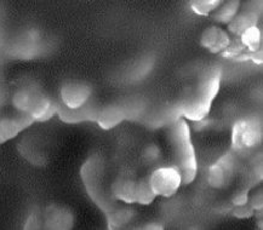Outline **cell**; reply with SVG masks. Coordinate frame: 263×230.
Listing matches in <instances>:
<instances>
[{
	"instance_id": "obj_26",
	"label": "cell",
	"mask_w": 263,
	"mask_h": 230,
	"mask_svg": "<svg viewBox=\"0 0 263 230\" xmlns=\"http://www.w3.org/2000/svg\"><path fill=\"white\" fill-rule=\"evenodd\" d=\"M0 115H2V111H0Z\"/></svg>"
},
{
	"instance_id": "obj_18",
	"label": "cell",
	"mask_w": 263,
	"mask_h": 230,
	"mask_svg": "<svg viewBox=\"0 0 263 230\" xmlns=\"http://www.w3.org/2000/svg\"><path fill=\"white\" fill-rule=\"evenodd\" d=\"M222 0H193L190 3L191 10L198 16H211V13L220 6Z\"/></svg>"
},
{
	"instance_id": "obj_22",
	"label": "cell",
	"mask_w": 263,
	"mask_h": 230,
	"mask_svg": "<svg viewBox=\"0 0 263 230\" xmlns=\"http://www.w3.org/2000/svg\"><path fill=\"white\" fill-rule=\"evenodd\" d=\"M234 217L237 218H250L251 216L255 215L254 209L250 207V205L246 204L244 206H238V207H233L232 209Z\"/></svg>"
},
{
	"instance_id": "obj_12",
	"label": "cell",
	"mask_w": 263,
	"mask_h": 230,
	"mask_svg": "<svg viewBox=\"0 0 263 230\" xmlns=\"http://www.w3.org/2000/svg\"><path fill=\"white\" fill-rule=\"evenodd\" d=\"M258 15L255 10L245 9L240 10L235 17L227 25V32L229 35H233L234 38H239L246 29L251 28V27L257 26Z\"/></svg>"
},
{
	"instance_id": "obj_3",
	"label": "cell",
	"mask_w": 263,
	"mask_h": 230,
	"mask_svg": "<svg viewBox=\"0 0 263 230\" xmlns=\"http://www.w3.org/2000/svg\"><path fill=\"white\" fill-rule=\"evenodd\" d=\"M11 103L17 113L27 115L34 123L51 119L59 107L52 97L35 85L20 86L12 94Z\"/></svg>"
},
{
	"instance_id": "obj_2",
	"label": "cell",
	"mask_w": 263,
	"mask_h": 230,
	"mask_svg": "<svg viewBox=\"0 0 263 230\" xmlns=\"http://www.w3.org/2000/svg\"><path fill=\"white\" fill-rule=\"evenodd\" d=\"M168 137L173 150V166L180 171L183 184H191L198 175V159L188 121L183 118L175 120L170 126Z\"/></svg>"
},
{
	"instance_id": "obj_14",
	"label": "cell",
	"mask_w": 263,
	"mask_h": 230,
	"mask_svg": "<svg viewBox=\"0 0 263 230\" xmlns=\"http://www.w3.org/2000/svg\"><path fill=\"white\" fill-rule=\"evenodd\" d=\"M125 118L124 110L119 106H107L97 110L95 121L103 130H110L119 125Z\"/></svg>"
},
{
	"instance_id": "obj_13",
	"label": "cell",
	"mask_w": 263,
	"mask_h": 230,
	"mask_svg": "<svg viewBox=\"0 0 263 230\" xmlns=\"http://www.w3.org/2000/svg\"><path fill=\"white\" fill-rule=\"evenodd\" d=\"M108 228L109 230H125L135 219L136 211L134 208L118 206L108 212Z\"/></svg>"
},
{
	"instance_id": "obj_4",
	"label": "cell",
	"mask_w": 263,
	"mask_h": 230,
	"mask_svg": "<svg viewBox=\"0 0 263 230\" xmlns=\"http://www.w3.org/2000/svg\"><path fill=\"white\" fill-rule=\"evenodd\" d=\"M240 166V157L234 151L222 155L208 167L206 183L215 190L228 188L237 177Z\"/></svg>"
},
{
	"instance_id": "obj_5",
	"label": "cell",
	"mask_w": 263,
	"mask_h": 230,
	"mask_svg": "<svg viewBox=\"0 0 263 230\" xmlns=\"http://www.w3.org/2000/svg\"><path fill=\"white\" fill-rule=\"evenodd\" d=\"M262 130L257 119L244 118L232 127V151L239 157L254 150L261 143Z\"/></svg>"
},
{
	"instance_id": "obj_10",
	"label": "cell",
	"mask_w": 263,
	"mask_h": 230,
	"mask_svg": "<svg viewBox=\"0 0 263 230\" xmlns=\"http://www.w3.org/2000/svg\"><path fill=\"white\" fill-rule=\"evenodd\" d=\"M232 36L221 26L206 27L200 35V45L211 53H222L231 43Z\"/></svg>"
},
{
	"instance_id": "obj_25",
	"label": "cell",
	"mask_w": 263,
	"mask_h": 230,
	"mask_svg": "<svg viewBox=\"0 0 263 230\" xmlns=\"http://www.w3.org/2000/svg\"><path fill=\"white\" fill-rule=\"evenodd\" d=\"M125 230H165L164 225L160 224L158 222H147L142 225H136V226H129Z\"/></svg>"
},
{
	"instance_id": "obj_20",
	"label": "cell",
	"mask_w": 263,
	"mask_h": 230,
	"mask_svg": "<svg viewBox=\"0 0 263 230\" xmlns=\"http://www.w3.org/2000/svg\"><path fill=\"white\" fill-rule=\"evenodd\" d=\"M23 230H43L40 212L30 213V216L25 223V226H23Z\"/></svg>"
},
{
	"instance_id": "obj_23",
	"label": "cell",
	"mask_w": 263,
	"mask_h": 230,
	"mask_svg": "<svg viewBox=\"0 0 263 230\" xmlns=\"http://www.w3.org/2000/svg\"><path fill=\"white\" fill-rule=\"evenodd\" d=\"M249 201V190L248 189H244V190L241 191H238L235 193L233 195V198H232V205H233V207H238V206H244L248 204Z\"/></svg>"
},
{
	"instance_id": "obj_17",
	"label": "cell",
	"mask_w": 263,
	"mask_h": 230,
	"mask_svg": "<svg viewBox=\"0 0 263 230\" xmlns=\"http://www.w3.org/2000/svg\"><path fill=\"white\" fill-rule=\"evenodd\" d=\"M156 198L157 196L154 195L153 191H152L147 177L137 178L136 194H135V204L148 206L153 204V201L156 200Z\"/></svg>"
},
{
	"instance_id": "obj_1",
	"label": "cell",
	"mask_w": 263,
	"mask_h": 230,
	"mask_svg": "<svg viewBox=\"0 0 263 230\" xmlns=\"http://www.w3.org/2000/svg\"><path fill=\"white\" fill-rule=\"evenodd\" d=\"M221 69H210L200 76L198 83L184 94L178 110L184 120L200 123L210 114L212 103L221 89Z\"/></svg>"
},
{
	"instance_id": "obj_11",
	"label": "cell",
	"mask_w": 263,
	"mask_h": 230,
	"mask_svg": "<svg viewBox=\"0 0 263 230\" xmlns=\"http://www.w3.org/2000/svg\"><path fill=\"white\" fill-rule=\"evenodd\" d=\"M34 121L23 114L0 115V144L8 142L29 127Z\"/></svg>"
},
{
	"instance_id": "obj_9",
	"label": "cell",
	"mask_w": 263,
	"mask_h": 230,
	"mask_svg": "<svg viewBox=\"0 0 263 230\" xmlns=\"http://www.w3.org/2000/svg\"><path fill=\"white\" fill-rule=\"evenodd\" d=\"M137 178L129 172H120L114 177L110 184V195L117 201L124 202L125 205L135 204Z\"/></svg>"
},
{
	"instance_id": "obj_16",
	"label": "cell",
	"mask_w": 263,
	"mask_h": 230,
	"mask_svg": "<svg viewBox=\"0 0 263 230\" xmlns=\"http://www.w3.org/2000/svg\"><path fill=\"white\" fill-rule=\"evenodd\" d=\"M242 46L248 53H256L261 51L262 46V32L258 26H254L251 28L246 29L242 34L239 36Z\"/></svg>"
},
{
	"instance_id": "obj_7",
	"label": "cell",
	"mask_w": 263,
	"mask_h": 230,
	"mask_svg": "<svg viewBox=\"0 0 263 230\" xmlns=\"http://www.w3.org/2000/svg\"><path fill=\"white\" fill-rule=\"evenodd\" d=\"M92 97V86L86 81L68 80L60 89L61 106L77 110L87 106Z\"/></svg>"
},
{
	"instance_id": "obj_8",
	"label": "cell",
	"mask_w": 263,
	"mask_h": 230,
	"mask_svg": "<svg viewBox=\"0 0 263 230\" xmlns=\"http://www.w3.org/2000/svg\"><path fill=\"white\" fill-rule=\"evenodd\" d=\"M43 230H72L74 215L68 207L61 205H50L40 212Z\"/></svg>"
},
{
	"instance_id": "obj_6",
	"label": "cell",
	"mask_w": 263,
	"mask_h": 230,
	"mask_svg": "<svg viewBox=\"0 0 263 230\" xmlns=\"http://www.w3.org/2000/svg\"><path fill=\"white\" fill-rule=\"evenodd\" d=\"M147 179L154 195L161 198H171L183 185L180 171L173 165L154 168L147 176Z\"/></svg>"
},
{
	"instance_id": "obj_24",
	"label": "cell",
	"mask_w": 263,
	"mask_h": 230,
	"mask_svg": "<svg viewBox=\"0 0 263 230\" xmlns=\"http://www.w3.org/2000/svg\"><path fill=\"white\" fill-rule=\"evenodd\" d=\"M159 157H160L159 149H158V147H156V145H149V147L143 151V159L147 162L157 161L158 159H159Z\"/></svg>"
},
{
	"instance_id": "obj_19",
	"label": "cell",
	"mask_w": 263,
	"mask_h": 230,
	"mask_svg": "<svg viewBox=\"0 0 263 230\" xmlns=\"http://www.w3.org/2000/svg\"><path fill=\"white\" fill-rule=\"evenodd\" d=\"M244 51H246V50L245 47L242 46L240 39L233 38L231 39V43H229L228 47L221 53V55L226 57V59H235V57H241Z\"/></svg>"
},
{
	"instance_id": "obj_15",
	"label": "cell",
	"mask_w": 263,
	"mask_h": 230,
	"mask_svg": "<svg viewBox=\"0 0 263 230\" xmlns=\"http://www.w3.org/2000/svg\"><path fill=\"white\" fill-rule=\"evenodd\" d=\"M241 3L238 0H228V2H222L220 6L211 13V17L216 22L222 23V25H228L235 16L240 11Z\"/></svg>"
},
{
	"instance_id": "obj_21",
	"label": "cell",
	"mask_w": 263,
	"mask_h": 230,
	"mask_svg": "<svg viewBox=\"0 0 263 230\" xmlns=\"http://www.w3.org/2000/svg\"><path fill=\"white\" fill-rule=\"evenodd\" d=\"M262 202H263V199H262V190H256L254 194L249 195V201L248 204L250 205V207L254 209V212H261L262 211Z\"/></svg>"
}]
</instances>
